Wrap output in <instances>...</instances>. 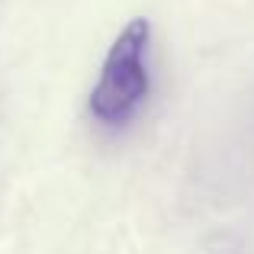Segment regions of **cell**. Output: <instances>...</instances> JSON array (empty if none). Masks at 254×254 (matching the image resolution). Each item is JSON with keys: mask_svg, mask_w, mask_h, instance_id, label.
<instances>
[{"mask_svg": "<svg viewBox=\"0 0 254 254\" xmlns=\"http://www.w3.org/2000/svg\"><path fill=\"white\" fill-rule=\"evenodd\" d=\"M148 52H151V23L135 16L119 29L113 39L100 77L90 90V116L97 123L119 129L126 126L142 103L148 100L151 74H148Z\"/></svg>", "mask_w": 254, "mask_h": 254, "instance_id": "6da1fadb", "label": "cell"}]
</instances>
